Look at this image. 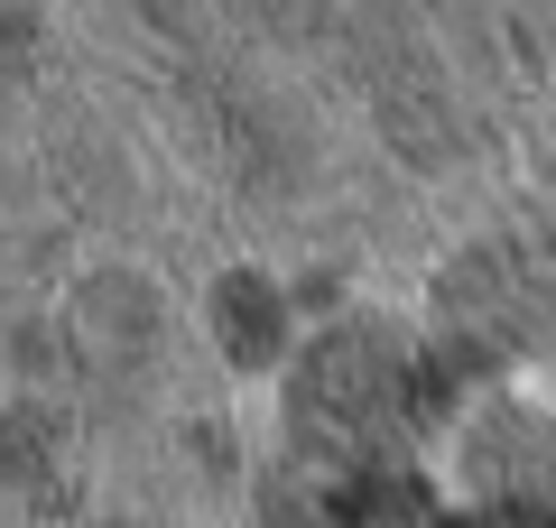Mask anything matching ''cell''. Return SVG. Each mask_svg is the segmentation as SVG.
Wrapping results in <instances>:
<instances>
[{
	"mask_svg": "<svg viewBox=\"0 0 556 528\" xmlns=\"http://www.w3.org/2000/svg\"><path fill=\"white\" fill-rule=\"evenodd\" d=\"M399 380H408L399 343L353 325V334H334V343H316V362H306V380H298V427L306 436L334 427L343 445H353V436H371V427L399 417Z\"/></svg>",
	"mask_w": 556,
	"mask_h": 528,
	"instance_id": "6da1fadb",
	"label": "cell"
},
{
	"mask_svg": "<svg viewBox=\"0 0 556 528\" xmlns=\"http://www.w3.org/2000/svg\"><path fill=\"white\" fill-rule=\"evenodd\" d=\"M334 519L343 528H417V519H427V501H417L408 473H362V482H343Z\"/></svg>",
	"mask_w": 556,
	"mask_h": 528,
	"instance_id": "7a4b0ae2",
	"label": "cell"
},
{
	"mask_svg": "<svg viewBox=\"0 0 556 528\" xmlns=\"http://www.w3.org/2000/svg\"><path fill=\"white\" fill-rule=\"evenodd\" d=\"M223 343H232V362H260V352L278 343V297L260 288V278H232V288H223Z\"/></svg>",
	"mask_w": 556,
	"mask_h": 528,
	"instance_id": "3957f363",
	"label": "cell"
},
{
	"mask_svg": "<svg viewBox=\"0 0 556 528\" xmlns=\"http://www.w3.org/2000/svg\"><path fill=\"white\" fill-rule=\"evenodd\" d=\"M492 528H547V510H538V501H510V510H501Z\"/></svg>",
	"mask_w": 556,
	"mask_h": 528,
	"instance_id": "277c9868",
	"label": "cell"
}]
</instances>
